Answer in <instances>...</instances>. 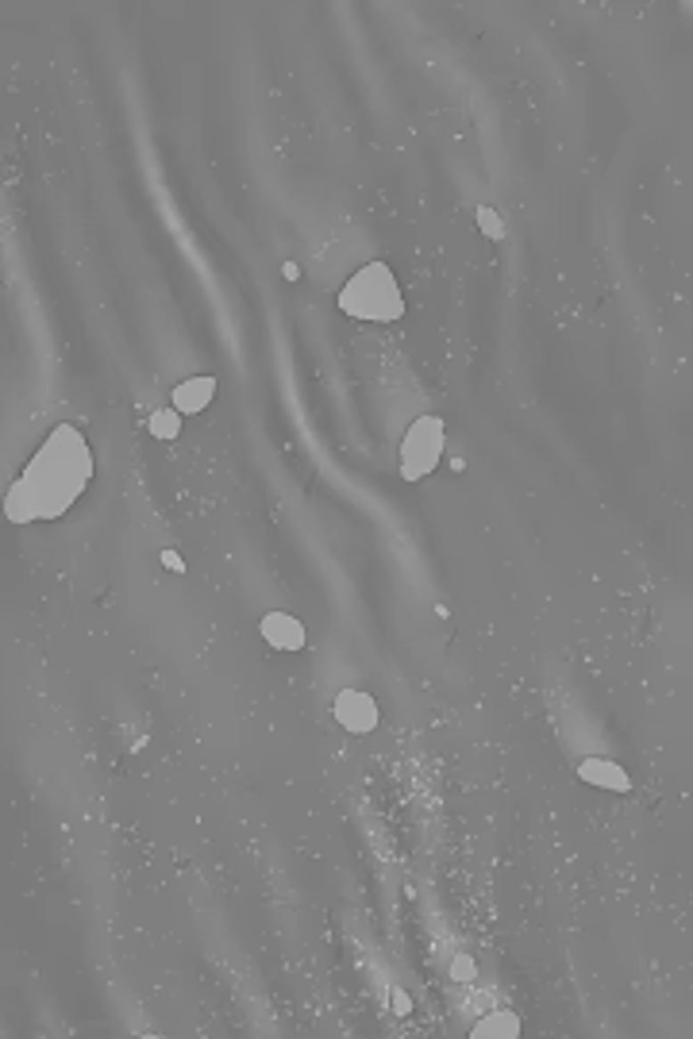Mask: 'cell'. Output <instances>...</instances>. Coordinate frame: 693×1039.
<instances>
[{"mask_svg": "<svg viewBox=\"0 0 693 1039\" xmlns=\"http://www.w3.org/2000/svg\"><path fill=\"white\" fill-rule=\"evenodd\" d=\"M177 428H182V424H177V413H174V408H170V413H154V416H151V431L159 435V439H174Z\"/></svg>", "mask_w": 693, "mask_h": 1039, "instance_id": "9c48e42d", "label": "cell"}, {"mask_svg": "<svg viewBox=\"0 0 693 1039\" xmlns=\"http://www.w3.org/2000/svg\"><path fill=\"white\" fill-rule=\"evenodd\" d=\"M393 1005H397V1012H401V1017H404V1012H409V997H404V994H401V989H397V994H393Z\"/></svg>", "mask_w": 693, "mask_h": 1039, "instance_id": "4fadbf2b", "label": "cell"}, {"mask_svg": "<svg viewBox=\"0 0 693 1039\" xmlns=\"http://www.w3.org/2000/svg\"><path fill=\"white\" fill-rule=\"evenodd\" d=\"M212 397H216V378H189L174 389V413L177 416H193L200 413V408L212 405Z\"/></svg>", "mask_w": 693, "mask_h": 1039, "instance_id": "52a82bcc", "label": "cell"}, {"mask_svg": "<svg viewBox=\"0 0 693 1039\" xmlns=\"http://www.w3.org/2000/svg\"><path fill=\"white\" fill-rule=\"evenodd\" d=\"M474 1035H517V1020H482L474 1024Z\"/></svg>", "mask_w": 693, "mask_h": 1039, "instance_id": "30bf717a", "label": "cell"}, {"mask_svg": "<svg viewBox=\"0 0 693 1039\" xmlns=\"http://www.w3.org/2000/svg\"><path fill=\"white\" fill-rule=\"evenodd\" d=\"M339 308L355 320H378L389 323L404 312V297L393 270L386 262H370L358 274H351V282L339 289Z\"/></svg>", "mask_w": 693, "mask_h": 1039, "instance_id": "7a4b0ae2", "label": "cell"}, {"mask_svg": "<svg viewBox=\"0 0 693 1039\" xmlns=\"http://www.w3.org/2000/svg\"><path fill=\"white\" fill-rule=\"evenodd\" d=\"M447 446V431L439 416H420L412 420V428L401 439V478L404 481H420L439 466Z\"/></svg>", "mask_w": 693, "mask_h": 1039, "instance_id": "3957f363", "label": "cell"}, {"mask_svg": "<svg viewBox=\"0 0 693 1039\" xmlns=\"http://www.w3.org/2000/svg\"><path fill=\"white\" fill-rule=\"evenodd\" d=\"M336 720L343 732L351 735H370L378 728V705L374 697L363 693V690H343L336 697Z\"/></svg>", "mask_w": 693, "mask_h": 1039, "instance_id": "277c9868", "label": "cell"}, {"mask_svg": "<svg viewBox=\"0 0 693 1039\" xmlns=\"http://www.w3.org/2000/svg\"><path fill=\"white\" fill-rule=\"evenodd\" d=\"M578 774H582L585 785H597V789H608V793H628L632 789L628 770L620 763H613V758H582Z\"/></svg>", "mask_w": 693, "mask_h": 1039, "instance_id": "5b68a950", "label": "cell"}, {"mask_svg": "<svg viewBox=\"0 0 693 1039\" xmlns=\"http://www.w3.org/2000/svg\"><path fill=\"white\" fill-rule=\"evenodd\" d=\"M474 974H477V966H474L470 954H459V959L451 962V978H455V982L466 986V982H474Z\"/></svg>", "mask_w": 693, "mask_h": 1039, "instance_id": "8fae6325", "label": "cell"}, {"mask_svg": "<svg viewBox=\"0 0 693 1039\" xmlns=\"http://www.w3.org/2000/svg\"><path fill=\"white\" fill-rule=\"evenodd\" d=\"M262 639L273 650H301L305 647V627L289 612H266L262 616Z\"/></svg>", "mask_w": 693, "mask_h": 1039, "instance_id": "8992f818", "label": "cell"}, {"mask_svg": "<svg viewBox=\"0 0 693 1039\" xmlns=\"http://www.w3.org/2000/svg\"><path fill=\"white\" fill-rule=\"evenodd\" d=\"M89 478H93V458H89L86 439L74 428H58L43 443V451L31 458V466L23 470L16 489L8 493L4 509L16 524L62 516L77 501V493L86 489Z\"/></svg>", "mask_w": 693, "mask_h": 1039, "instance_id": "6da1fadb", "label": "cell"}, {"mask_svg": "<svg viewBox=\"0 0 693 1039\" xmlns=\"http://www.w3.org/2000/svg\"><path fill=\"white\" fill-rule=\"evenodd\" d=\"M477 227H482V235L493 239V243L505 239V224H501V216L493 209H477Z\"/></svg>", "mask_w": 693, "mask_h": 1039, "instance_id": "ba28073f", "label": "cell"}, {"mask_svg": "<svg viewBox=\"0 0 693 1039\" xmlns=\"http://www.w3.org/2000/svg\"><path fill=\"white\" fill-rule=\"evenodd\" d=\"M162 566H170V570H174V574H185V562H182V559H177V554H174V551H162Z\"/></svg>", "mask_w": 693, "mask_h": 1039, "instance_id": "7c38bea8", "label": "cell"}]
</instances>
